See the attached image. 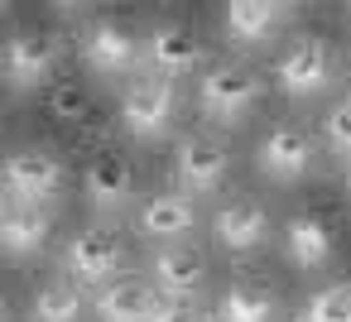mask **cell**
<instances>
[{
  "label": "cell",
  "mask_w": 351,
  "mask_h": 322,
  "mask_svg": "<svg viewBox=\"0 0 351 322\" xmlns=\"http://www.w3.org/2000/svg\"><path fill=\"white\" fill-rule=\"evenodd\" d=\"M77 49H82V63L97 77H140L145 73V34L121 15L92 20L82 29Z\"/></svg>",
  "instance_id": "cell-1"
},
{
  "label": "cell",
  "mask_w": 351,
  "mask_h": 322,
  "mask_svg": "<svg viewBox=\"0 0 351 322\" xmlns=\"http://www.w3.org/2000/svg\"><path fill=\"white\" fill-rule=\"evenodd\" d=\"M260 92H265V82H260L255 68H245V63H212L197 77V111L212 125H236L260 101Z\"/></svg>",
  "instance_id": "cell-2"
},
{
  "label": "cell",
  "mask_w": 351,
  "mask_h": 322,
  "mask_svg": "<svg viewBox=\"0 0 351 322\" xmlns=\"http://www.w3.org/2000/svg\"><path fill=\"white\" fill-rule=\"evenodd\" d=\"M332 49L322 34H293L274 58V82L289 101H308L332 87Z\"/></svg>",
  "instance_id": "cell-3"
},
{
  "label": "cell",
  "mask_w": 351,
  "mask_h": 322,
  "mask_svg": "<svg viewBox=\"0 0 351 322\" xmlns=\"http://www.w3.org/2000/svg\"><path fill=\"white\" fill-rule=\"evenodd\" d=\"M178 116V82L164 77V73H140L125 82L121 92V125L135 135V140H154L173 125Z\"/></svg>",
  "instance_id": "cell-4"
},
{
  "label": "cell",
  "mask_w": 351,
  "mask_h": 322,
  "mask_svg": "<svg viewBox=\"0 0 351 322\" xmlns=\"http://www.w3.org/2000/svg\"><path fill=\"white\" fill-rule=\"evenodd\" d=\"M63 183H68V169H63V159H58L53 149L29 145V149H15V154L5 159V197H10V202L49 207V202L63 193Z\"/></svg>",
  "instance_id": "cell-5"
},
{
  "label": "cell",
  "mask_w": 351,
  "mask_h": 322,
  "mask_svg": "<svg viewBox=\"0 0 351 322\" xmlns=\"http://www.w3.org/2000/svg\"><path fill=\"white\" fill-rule=\"evenodd\" d=\"M63 269H68L77 284H87V288H106V284L121 279V269H125V245H121L116 231L87 226V231H77V236L68 240Z\"/></svg>",
  "instance_id": "cell-6"
},
{
  "label": "cell",
  "mask_w": 351,
  "mask_h": 322,
  "mask_svg": "<svg viewBox=\"0 0 351 322\" xmlns=\"http://www.w3.org/2000/svg\"><path fill=\"white\" fill-rule=\"evenodd\" d=\"M255 169L265 178H274V183L308 178V169H313V140H308V130H298L293 121L269 125L260 135V145H255Z\"/></svg>",
  "instance_id": "cell-7"
},
{
  "label": "cell",
  "mask_w": 351,
  "mask_h": 322,
  "mask_svg": "<svg viewBox=\"0 0 351 322\" xmlns=\"http://www.w3.org/2000/svg\"><path fill=\"white\" fill-rule=\"evenodd\" d=\"M231 173V149L217 135H183L173 149V178L183 193H212L221 188V178Z\"/></svg>",
  "instance_id": "cell-8"
},
{
  "label": "cell",
  "mask_w": 351,
  "mask_h": 322,
  "mask_svg": "<svg viewBox=\"0 0 351 322\" xmlns=\"http://www.w3.org/2000/svg\"><path fill=\"white\" fill-rule=\"evenodd\" d=\"M58 68V39L49 29H15L5 39V82L15 92H34Z\"/></svg>",
  "instance_id": "cell-9"
},
{
  "label": "cell",
  "mask_w": 351,
  "mask_h": 322,
  "mask_svg": "<svg viewBox=\"0 0 351 322\" xmlns=\"http://www.w3.org/2000/svg\"><path fill=\"white\" fill-rule=\"evenodd\" d=\"M202 39L183 25V20H159V25H149V34H145V63H149V73H164V77H188V73H197L202 68Z\"/></svg>",
  "instance_id": "cell-10"
},
{
  "label": "cell",
  "mask_w": 351,
  "mask_h": 322,
  "mask_svg": "<svg viewBox=\"0 0 351 322\" xmlns=\"http://www.w3.org/2000/svg\"><path fill=\"white\" fill-rule=\"evenodd\" d=\"M212 236L221 250L231 255H250L269 240V212L255 202V197H226L217 212H212Z\"/></svg>",
  "instance_id": "cell-11"
},
{
  "label": "cell",
  "mask_w": 351,
  "mask_h": 322,
  "mask_svg": "<svg viewBox=\"0 0 351 322\" xmlns=\"http://www.w3.org/2000/svg\"><path fill=\"white\" fill-rule=\"evenodd\" d=\"M284 255L298 274H322L337 255V236L317 212H293L284 221Z\"/></svg>",
  "instance_id": "cell-12"
},
{
  "label": "cell",
  "mask_w": 351,
  "mask_h": 322,
  "mask_svg": "<svg viewBox=\"0 0 351 322\" xmlns=\"http://www.w3.org/2000/svg\"><path fill=\"white\" fill-rule=\"evenodd\" d=\"M159 308V284L135 274H121L97 293V322H154Z\"/></svg>",
  "instance_id": "cell-13"
},
{
  "label": "cell",
  "mask_w": 351,
  "mask_h": 322,
  "mask_svg": "<svg viewBox=\"0 0 351 322\" xmlns=\"http://www.w3.org/2000/svg\"><path fill=\"white\" fill-rule=\"evenodd\" d=\"M82 193H87V202H92L97 212H116V207H125L130 193H135V169H130V159L116 154V149L92 154V164L82 169Z\"/></svg>",
  "instance_id": "cell-14"
},
{
  "label": "cell",
  "mask_w": 351,
  "mask_h": 322,
  "mask_svg": "<svg viewBox=\"0 0 351 322\" xmlns=\"http://www.w3.org/2000/svg\"><path fill=\"white\" fill-rule=\"evenodd\" d=\"M149 279L159 284V293L164 298H197L202 288H207V260L193 250V245H183V240H173V245H164L154 260H149Z\"/></svg>",
  "instance_id": "cell-15"
},
{
  "label": "cell",
  "mask_w": 351,
  "mask_h": 322,
  "mask_svg": "<svg viewBox=\"0 0 351 322\" xmlns=\"http://www.w3.org/2000/svg\"><path fill=\"white\" fill-rule=\"evenodd\" d=\"M135 221H140V236L149 240H188L197 231V207L188 193H154L145 197Z\"/></svg>",
  "instance_id": "cell-16"
},
{
  "label": "cell",
  "mask_w": 351,
  "mask_h": 322,
  "mask_svg": "<svg viewBox=\"0 0 351 322\" xmlns=\"http://www.w3.org/2000/svg\"><path fill=\"white\" fill-rule=\"evenodd\" d=\"M279 0H226V39H236L241 49L269 44V34L279 29Z\"/></svg>",
  "instance_id": "cell-17"
},
{
  "label": "cell",
  "mask_w": 351,
  "mask_h": 322,
  "mask_svg": "<svg viewBox=\"0 0 351 322\" xmlns=\"http://www.w3.org/2000/svg\"><path fill=\"white\" fill-rule=\"evenodd\" d=\"M49 231H53V221L34 202H10L5 216H0V240H5L10 255H39L44 240H49Z\"/></svg>",
  "instance_id": "cell-18"
},
{
  "label": "cell",
  "mask_w": 351,
  "mask_h": 322,
  "mask_svg": "<svg viewBox=\"0 0 351 322\" xmlns=\"http://www.w3.org/2000/svg\"><path fill=\"white\" fill-rule=\"evenodd\" d=\"M274 317V293L260 288L255 279H231L217 298V322H269Z\"/></svg>",
  "instance_id": "cell-19"
},
{
  "label": "cell",
  "mask_w": 351,
  "mask_h": 322,
  "mask_svg": "<svg viewBox=\"0 0 351 322\" xmlns=\"http://www.w3.org/2000/svg\"><path fill=\"white\" fill-rule=\"evenodd\" d=\"M29 317L34 322H82V293H77V279H49L34 288V303H29Z\"/></svg>",
  "instance_id": "cell-20"
},
{
  "label": "cell",
  "mask_w": 351,
  "mask_h": 322,
  "mask_svg": "<svg viewBox=\"0 0 351 322\" xmlns=\"http://www.w3.org/2000/svg\"><path fill=\"white\" fill-rule=\"evenodd\" d=\"M49 116H58L63 125L87 121V116H92V97H87V87H82V82H73V77L49 82Z\"/></svg>",
  "instance_id": "cell-21"
},
{
  "label": "cell",
  "mask_w": 351,
  "mask_h": 322,
  "mask_svg": "<svg viewBox=\"0 0 351 322\" xmlns=\"http://www.w3.org/2000/svg\"><path fill=\"white\" fill-rule=\"evenodd\" d=\"M308 322H351V284H332L308 298Z\"/></svg>",
  "instance_id": "cell-22"
},
{
  "label": "cell",
  "mask_w": 351,
  "mask_h": 322,
  "mask_svg": "<svg viewBox=\"0 0 351 322\" xmlns=\"http://www.w3.org/2000/svg\"><path fill=\"white\" fill-rule=\"evenodd\" d=\"M322 140H327L332 154H341V159L351 164V97H337V101L327 106V116H322Z\"/></svg>",
  "instance_id": "cell-23"
},
{
  "label": "cell",
  "mask_w": 351,
  "mask_h": 322,
  "mask_svg": "<svg viewBox=\"0 0 351 322\" xmlns=\"http://www.w3.org/2000/svg\"><path fill=\"white\" fill-rule=\"evenodd\" d=\"M154 322H197V308H193L188 298H169V303L154 312Z\"/></svg>",
  "instance_id": "cell-24"
},
{
  "label": "cell",
  "mask_w": 351,
  "mask_h": 322,
  "mask_svg": "<svg viewBox=\"0 0 351 322\" xmlns=\"http://www.w3.org/2000/svg\"><path fill=\"white\" fill-rule=\"evenodd\" d=\"M63 10H82V5H92V0H58Z\"/></svg>",
  "instance_id": "cell-25"
},
{
  "label": "cell",
  "mask_w": 351,
  "mask_h": 322,
  "mask_svg": "<svg viewBox=\"0 0 351 322\" xmlns=\"http://www.w3.org/2000/svg\"><path fill=\"white\" fill-rule=\"evenodd\" d=\"M279 5H308V0H279Z\"/></svg>",
  "instance_id": "cell-26"
},
{
  "label": "cell",
  "mask_w": 351,
  "mask_h": 322,
  "mask_svg": "<svg viewBox=\"0 0 351 322\" xmlns=\"http://www.w3.org/2000/svg\"><path fill=\"white\" fill-rule=\"evenodd\" d=\"M346 193H351V164H346Z\"/></svg>",
  "instance_id": "cell-27"
},
{
  "label": "cell",
  "mask_w": 351,
  "mask_h": 322,
  "mask_svg": "<svg viewBox=\"0 0 351 322\" xmlns=\"http://www.w3.org/2000/svg\"><path fill=\"white\" fill-rule=\"evenodd\" d=\"M298 322H308V317H298Z\"/></svg>",
  "instance_id": "cell-28"
}]
</instances>
